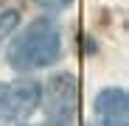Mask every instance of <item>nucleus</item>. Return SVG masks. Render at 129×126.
<instances>
[{
  "instance_id": "nucleus-1",
  "label": "nucleus",
  "mask_w": 129,
  "mask_h": 126,
  "mask_svg": "<svg viewBox=\"0 0 129 126\" xmlns=\"http://www.w3.org/2000/svg\"><path fill=\"white\" fill-rule=\"evenodd\" d=\"M62 53L59 25L48 17H39L9 45V65L14 70H37L48 67Z\"/></svg>"
},
{
  "instance_id": "nucleus-4",
  "label": "nucleus",
  "mask_w": 129,
  "mask_h": 126,
  "mask_svg": "<svg viewBox=\"0 0 129 126\" xmlns=\"http://www.w3.org/2000/svg\"><path fill=\"white\" fill-rule=\"evenodd\" d=\"M98 126H126L129 123V101L121 87H107L95 98Z\"/></svg>"
},
{
  "instance_id": "nucleus-2",
  "label": "nucleus",
  "mask_w": 129,
  "mask_h": 126,
  "mask_svg": "<svg viewBox=\"0 0 129 126\" xmlns=\"http://www.w3.org/2000/svg\"><path fill=\"white\" fill-rule=\"evenodd\" d=\"M76 115V78L59 73L48 81L45 90V118L51 126H70Z\"/></svg>"
},
{
  "instance_id": "nucleus-6",
  "label": "nucleus",
  "mask_w": 129,
  "mask_h": 126,
  "mask_svg": "<svg viewBox=\"0 0 129 126\" xmlns=\"http://www.w3.org/2000/svg\"><path fill=\"white\" fill-rule=\"evenodd\" d=\"M34 3L39 9H45V11H62V9H68L73 0H34Z\"/></svg>"
},
{
  "instance_id": "nucleus-5",
  "label": "nucleus",
  "mask_w": 129,
  "mask_h": 126,
  "mask_svg": "<svg viewBox=\"0 0 129 126\" xmlns=\"http://www.w3.org/2000/svg\"><path fill=\"white\" fill-rule=\"evenodd\" d=\"M17 11L14 9H9V11H0V39L3 36H9L11 31H14V25H17Z\"/></svg>"
},
{
  "instance_id": "nucleus-3",
  "label": "nucleus",
  "mask_w": 129,
  "mask_h": 126,
  "mask_svg": "<svg viewBox=\"0 0 129 126\" xmlns=\"http://www.w3.org/2000/svg\"><path fill=\"white\" fill-rule=\"evenodd\" d=\"M39 84L37 81H11L3 84L0 81V120H23L25 115H31L39 104Z\"/></svg>"
}]
</instances>
